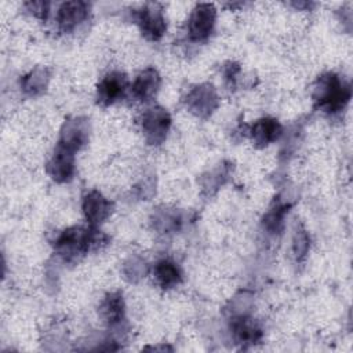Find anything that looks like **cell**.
Returning a JSON list of instances; mask_svg holds the SVG:
<instances>
[{"label":"cell","mask_w":353,"mask_h":353,"mask_svg":"<svg viewBox=\"0 0 353 353\" xmlns=\"http://www.w3.org/2000/svg\"><path fill=\"white\" fill-rule=\"evenodd\" d=\"M137 23L143 37L150 41L160 40L167 29L165 18L159 4H145L141 10H138Z\"/></svg>","instance_id":"6"},{"label":"cell","mask_w":353,"mask_h":353,"mask_svg":"<svg viewBox=\"0 0 353 353\" xmlns=\"http://www.w3.org/2000/svg\"><path fill=\"white\" fill-rule=\"evenodd\" d=\"M153 276L156 283L163 290H170L182 283V270L176 262L170 258L160 259L153 268Z\"/></svg>","instance_id":"16"},{"label":"cell","mask_w":353,"mask_h":353,"mask_svg":"<svg viewBox=\"0 0 353 353\" xmlns=\"http://www.w3.org/2000/svg\"><path fill=\"white\" fill-rule=\"evenodd\" d=\"M183 101L188 110L200 119H208L219 105L216 90L208 83L190 88Z\"/></svg>","instance_id":"4"},{"label":"cell","mask_w":353,"mask_h":353,"mask_svg":"<svg viewBox=\"0 0 353 353\" xmlns=\"http://www.w3.org/2000/svg\"><path fill=\"white\" fill-rule=\"evenodd\" d=\"M230 332L236 343L241 346H251L262 339L261 325L250 316H236L230 320Z\"/></svg>","instance_id":"11"},{"label":"cell","mask_w":353,"mask_h":353,"mask_svg":"<svg viewBox=\"0 0 353 353\" xmlns=\"http://www.w3.org/2000/svg\"><path fill=\"white\" fill-rule=\"evenodd\" d=\"M160 84L161 77L159 72L154 68L149 66L135 77L131 91L138 101H149L157 94Z\"/></svg>","instance_id":"14"},{"label":"cell","mask_w":353,"mask_h":353,"mask_svg":"<svg viewBox=\"0 0 353 353\" xmlns=\"http://www.w3.org/2000/svg\"><path fill=\"white\" fill-rule=\"evenodd\" d=\"M248 134L255 146L265 148L283 135V125L274 117H262L250 127Z\"/></svg>","instance_id":"13"},{"label":"cell","mask_w":353,"mask_h":353,"mask_svg":"<svg viewBox=\"0 0 353 353\" xmlns=\"http://www.w3.org/2000/svg\"><path fill=\"white\" fill-rule=\"evenodd\" d=\"M171 127V116L161 106L148 108L141 116V128L149 145H160L165 141Z\"/></svg>","instance_id":"3"},{"label":"cell","mask_w":353,"mask_h":353,"mask_svg":"<svg viewBox=\"0 0 353 353\" xmlns=\"http://www.w3.org/2000/svg\"><path fill=\"white\" fill-rule=\"evenodd\" d=\"M90 138V123L85 117H72L65 120L61 128V138L58 145L72 150L77 152L80 150Z\"/></svg>","instance_id":"7"},{"label":"cell","mask_w":353,"mask_h":353,"mask_svg":"<svg viewBox=\"0 0 353 353\" xmlns=\"http://www.w3.org/2000/svg\"><path fill=\"white\" fill-rule=\"evenodd\" d=\"M309 250V236L305 230H296L294 236V254L296 259H301L306 255Z\"/></svg>","instance_id":"21"},{"label":"cell","mask_w":353,"mask_h":353,"mask_svg":"<svg viewBox=\"0 0 353 353\" xmlns=\"http://www.w3.org/2000/svg\"><path fill=\"white\" fill-rule=\"evenodd\" d=\"M127 87L128 79L123 72H109L97 85V102L102 106H109L124 97Z\"/></svg>","instance_id":"8"},{"label":"cell","mask_w":353,"mask_h":353,"mask_svg":"<svg viewBox=\"0 0 353 353\" xmlns=\"http://www.w3.org/2000/svg\"><path fill=\"white\" fill-rule=\"evenodd\" d=\"M106 241L108 236L99 232L95 226H72L65 229L55 239L54 248L65 261H76L88 251L106 244Z\"/></svg>","instance_id":"2"},{"label":"cell","mask_w":353,"mask_h":353,"mask_svg":"<svg viewBox=\"0 0 353 353\" xmlns=\"http://www.w3.org/2000/svg\"><path fill=\"white\" fill-rule=\"evenodd\" d=\"M99 316L109 325H119L125 316V305L121 292L108 294L99 305Z\"/></svg>","instance_id":"15"},{"label":"cell","mask_w":353,"mask_h":353,"mask_svg":"<svg viewBox=\"0 0 353 353\" xmlns=\"http://www.w3.org/2000/svg\"><path fill=\"white\" fill-rule=\"evenodd\" d=\"M290 207H291V204L284 203L280 199L274 200L263 216V221H262L263 228L272 234L280 233V230L283 229V225H284V218H285Z\"/></svg>","instance_id":"18"},{"label":"cell","mask_w":353,"mask_h":353,"mask_svg":"<svg viewBox=\"0 0 353 353\" xmlns=\"http://www.w3.org/2000/svg\"><path fill=\"white\" fill-rule=\"evenodd\" d=\"M25 6L28 7V10L37 18L46 19L48 10H50V3L47 1H28L25 3Z\"/></svg>","instance_id":"22"},{"label":"cell","mask_w":353,"mask_h":353,"mask_svg":"<svg viewBox=\"0 0 353 353\" xmlns=\"http://www.w3.org/2000/svg\"><path fill=\"white\" fill-rule=\"evenodd\" d=\"M240 72V66L234 62H228L225 66H223V76H225V81L229 87H234L236 84V79H237V74Z\"/></svg>","instance_id":"23"},{"label":"cell","mask_w":353,"mask_h":353,"mask_svg":"<svg viewBox=\"0 0 353 353\" xmlns=\"http://www.w3.org/2000/svg\"><path fill=\"white\" fill-rule=\"evenodd\" d=\"M46 171L58 183L69 182L74 174V152L58 145L46 164Z\"/></svg>","instance_id":"9"},{"label":"cell","mask_w":353,"mask_h":353,"mask_svg":"<svg viewBox=\"0 0 353 353\" xmlns=\"http://www.w3.org/2000/svg\"><path fill=\"white\" fill-rule=\"evenodd\" d=\"M216 21V8L211 3H199L190 12L188 33L190 40L203 41L212 33Z\"/></svg>","instance_id":"5"},{"label":"cell","mask_w":353,"mask_h":353,"mask_svg":"<svg viewBox=\"0 0 353 353\" xmlns=\"http://www.w3.org/2000/svg\"><path fill=\"white\" fill-rule=\"evenodd\" d=\"M228 175H229V167L222 165L221 168L214 170L210 174V178L207 176L203 178V189L207 190L210 194L214 193L216 189H219L225 183Z\"/></svg>","instance_id":"20"},{"label":"cell","mask_w":353,"mask_h":353,"mask_svg":"<svg viewBox=\"0 0 353 353\" xmlns=\"http://www.w3.org/2000/svg\"><path fill=\"white\" fill-rule=\"evenodd\" d=\"M81 208L90 226H97L112 214L113 204L101 192L91 190L83 197Z\"/></svg>","instance_id":"10"},{"label":"cell","mask_w":353,"mask_h":353,"mask_svg":"<svg viewBox=\"0 0 353 353\" xmlns=\"http://www.w3.org/2000/svg\"><path fill=\"white\" fill-rule=\"evenodd\" d=\"M154 225L163 233L174 232V230H178V228L181 225V218L176 212H171L170 210H164V211L159 212L154 216Z\"/></svg>","instance_id":"19"},{"label":"cell","mask_w":353,"mask_h":353,"mask_svg":"<svg viewBox=\"0 0 353 353\" xmlns=\"http://www.w3.org/2000/svg\"><path fill=\"white\" fill-rule=\"evenodd\" d=\"M350 97V84L334 72H327L319 76L312 92L314 108L330 114L343 110L349 103Z\"/></svg>","instance_id":"1"},{"label":"cell","mask_w":353,"mask_h":353,"mask_svg":"<svg viewBox=\"0 0 353 353\" xmlns=\"http://www.w3.org/2000/svg\"><path fill=\"white\" fill-rule=\"evenodd\" d=\"M90 4L85 1H65L57 12V22L62 32H70L88 18Z\"/></svg>","instance_id":"12"},{"label":"cell","mask_w":353,"mask_h":353,"mask_svg":"<svg viewBox=\"0 0 353 353\" xmlns=\"http://www.w3.org/2000/svg\"><path fill=\"white\" fill-rule=\"evenodd\" d=\"M50 77L51 74L47 68H34L21 79V88L28 95H40L46 91Z\"/></svg>","instance_id":"17"}]
</instances>
